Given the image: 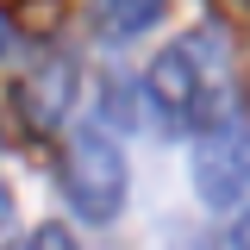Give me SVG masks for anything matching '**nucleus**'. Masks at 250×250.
Instances as JSON below:
<instances>
[{
    "instance_id": "7",
    "label": "nucleus",
    "mask_w": 250,
    "mask_h": 250,
    "mask_svg": "<svg viewBox=\"0 0 250 250\" xmlns=\"http://www.w3.org/2000/svg\"><path fill=\"white\" fill-rule=\"evenodd\" d=\"M31 244H44V250H57V244H69V231H62V225H38V231H31Z\"/></svg>"
},
{
    "instance_id": "1",
    "label": "nucleus",
    "mask_w": 250,
    "mask_h": 250,
    "mask_svg": "<svg viewBox=\"0 0 250 250\" xmlns=\"http://www.w3.org/2000/svg\"><path fill=\"white\" fill-rule=\"evenodd\" d=\"M62 188H69V207L88 225H113L131 194V175H125V150L113 144L106 125H82L62 150Z\"/></svg>"
},
{
    "instance_id": "3",
    "label": "nucleus",
    "mask_w": 250,
    "mask_h": 250,
    "mask_svg": "<svg viewBox=\"0 0 250 250\" xmlns=\"http://www.w3.org/2000/svg\"><path fill=\"white\" fill-rule=\"evenodd\" d=\"M75 82H82V69L69 57H44L38 62L25 82H19V94H13L25 131H57V125L69 119V106H75Z\"/></svg>"
},
{
    "instance_id": "4",
    "label": "nucleus",
    "mask_w": 250,
    "mask_h": 250,
    "mask_svg": "<svg viewBox=\"0 0 250 250\" xmlns=\"http://www.w3.org/2000/svg\"><path fill=\"white\" fill-rule=\"evenodd\" d=\"M163 13H169V0H94L100 38H138V31H150Z\"/></svg>"
},
{
    "instance_id": "5",
    "label": "nucleus",
    "mask_w": 250,
    "mask_h": 250,
    "mask_svg": "<svg viewBox=\"0 0 250 250\" xmlns=\"http://www.w3.org/2000/svg\"><path fill=\"white\" fill-rule=\"evenodd\" d=\"M138 119H144V106H138V82L113 69V75L100 82V125H106V131H138Z\"/></svg>"
},
{
    "instance_id": "8",
    "label": "nucleus",
    "mask_w": 250,
    "mask_h": 250,
    "mask_svg": "<svg viewBox=\"0 0 250 250\" xmlns=\"http://www.w3.org/2000/svg\"><path fill=\"white\" fill-rule=\"evenodd\" d=\"M13 50V25H6V13H0V57Z\"/></svg>"
},
{
    "instance_id": "2",
    "label": "nucleus",
    "mask_w": 250,
    "mask_h": 250,
    "mask_svg": "<svg viewBox=\"0 0 250 250\" xmlns=\"http://www.w3.org/2000/svg\"><path fill=\"white\" fill-rule=\"evenodd\" d=\"M194 194L213 213L250 200V131L244 125L219 119L200 131V144H194Z\"/></svg>"
},
{
    "instance_id": "6",
    "label": "nucleus",
    "mask_w": 250,
    "mask_h": 250,
    "mask_svg": "<svg viewBox=\"0 0 250 250\" xmlns=\"http://www.w3.org/2000/svg\"><path fill=\"white\" fill-rule=\"evenodd\" d=\"M231 244H238V250H250V200L238 207V219H231Z\"/></svg>"
}]
</instances>
